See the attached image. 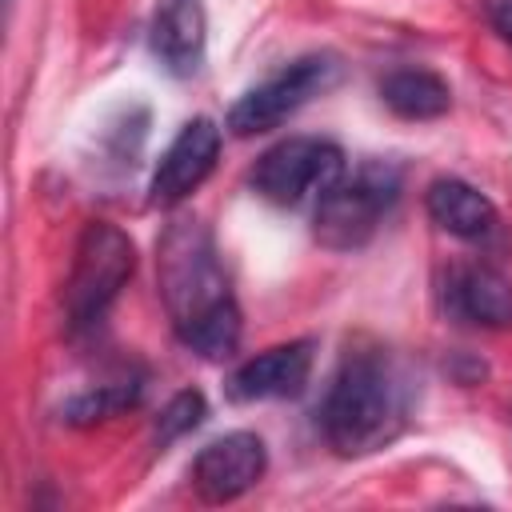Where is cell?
I'll return each instance as SVG.
<instances>
[{
    "instance_id": "cell-15",
    "label": "cell",
    "mask_w": 512,
    "mask_h": 512,
    "mask_svg": "<svg viewBox=\"0 0 512 512\" xmlns=\"http://www.w3.org/2000/svg\"><path fill=\"white\" fill-rule=\"evenodd\" d=\"M204 416H208V404H204V396H200L196 388L176 392V396L168 400V408L160 412V420H156V444H168V440H176V436L200 428Z\"/></svg>"
},
{
    "instance_id": "cell-8",
    "label": "cell",
    "mask_w": 512,
    "mask_h": 512,
    "mask_svg": "<svg viewBox=\"0 0 512 512\" xmlns=\"http://www.w3.org/2000/svg\"><path fill=\"white\" fill-rule=\"evenodd\" d=\"M268 468V448L256 432H228L204 444L192 460V488L208 504H228L244 496Z\"/></svg>"
},
{
    "instance_id": "cell-11",
    "label": "cell",
    "mask_w": 512,
    "mask_h": 512,
    "mask_svg": "<svg viewBox=\"0 0 512 512\" xmlns=\"http://www.w3.org/2000/svg\"><path fill=\"white\" fill-rule=\"evenodd\" d=\"M204 40H208L204 0H156L152 4L148 44H152V56L172 76H192L204 64Z\"/></svg>"
},
{
    "instance_id": "cell-9",
    "label": "cell",
    "mask_w": 512,
    "mask_h": 512,
    "mask_svg": "<svg viewBox=\"0 0 512 512\" xmlns=\"http://www.w3.org/2000/svg\"><path fill=\"white\" fill-rule=\"evenodd\" d=\"M312 340H288L276 344L252 360H244L232 376H228V396L236 404H252V400H288L300 396L308 376H312Z\"/></svg>"
},
{
    "instance_id": "cell-10",
    "label": "cell",
    "mask_w": 512,
    "mask_h": 512,
    "mask_svg": "<svg viewBox=\"0 0 512 512\" xmlns=\"http://www.w3.org/2000/svg\"><path fill=\"white\" fill-rule=\"evenodd\" d=\"M444 304L456 320L476 328H512V280L492 264H456L444 280Z\"/></svg>"
},
{
    "instance_id": "cell-16",
    "label": "cell",
    "mask_w": 512,
    "mask_h": 512,
    "mask_svg": "<svg viewBox=\"0 0 512 512\" xmlns=\"http://www.w3.org/2000/svg\"><path fill=\"white\" fill-rule=\"evenodd\" d=\"M480 12H484V20L512 44V0H480Z\"/></svg>"
},
{
    "instance_id": "cell-14",
    "label": "cell",
    "mask_w": 512,
    "mask_h": 512,
    "mask_svg": "<svg viewBox=\"0 0 512 512\" xmlns=\"http://www.w3.org/2000/svg\"><path fill=\"white\" fill-rule=\"evenodd\" d=\"M140 392H144V384H140L136 376L108 380V384H100L96 392H84V396L68 400V404H64V420H68V424H96V420H108V416L132 408V404L140 400Z\"/></svg>"
},
{
    "instance_id": "cell-7",
    "label": "cell",
    "mask_w": 512,
    "mask_h": 512,
    "mask_svg": "<svg viewBox=\"0 0 512 512\" xmlns=\"http://www.w3.org/2000/svg\"><path fill=\"white\" fill-rule=\"evenodd\" d=\"M216 160H220V128L208 116L188 120L172 136V144L164 148V156L152 172L148 204L152 208H176L180 200H188L212 176Z\"/></svg>"
},
{
    "instance_id": "cell-2",
    "label": "cell",
    "mask_w": 512,
    "mask_h": 512,
    "mask_svg": "<svg viewBox=\"0 0 512 512\" xmlns=\"http://www.w3.org/2000/svg\"><path fill=\"white\" fill-rule=\"evenodd\" d=\"M412 408L408 368L384 344H352L320 400V432L340 456H368L392 444Z\"/></svg>"
},
{
    "instance_id": "cell-12",
    "label": "cell",
    "mask_w": 512,
    "mask_h": 512,
    "mask_svg": "<svg viewBox=\"0 0 512 512\" xmlns=\"http://www.w3.org/2000/svg\"><path fill=\"white\" fill-rule=\"evenodd\" d=\"M424 208H428L432 224L444 228L448 236L484 240V236L496 232V204L468 180H456V176L432 180L428 196H424Z\"/></svg>"
},
{
    "instance_id": "cell-5",
    "label": "cell",
    "mask_w": 512,
    "mask_h": 512,
    "mask_svg": "<svg viewBox=\"0 0 512 512\" xmlns=\"http://www.w3.org/2000/svg\"><path fill=\"white\" fill-rule=\"evenodd\" d=\"M348 172L340 144L320 136H288L272 144L248 172V184L256 196L280 208H296L308 196H324L340 176Z\"/></svg>"
},
{
    "instance_id": "cell-3",
    "label": "cell",
    "mask_w": 512,
    "mask_h": 512,
    "mask_svg": "<svg viewBox=\"0 0 512 512\" xmlns=\"http://www.w3.org/2000/svg\"><path fill=\"white\" fill-rule=\"evenodd\" d=\"M136 272V244L128 232H120L108 220L84 224L76 252H72V272L64 284V316L72 332H92L104 324L108 308L124 292V284Z\"/></svg>"
},
{
    "instance_id": "cell-6",
    "label": "cell",
    "mask_w": 512,
    "mask_h": 512,
    "mask_svg": "<svg viewBox=\"0 0 512 512\" xmlns=\"http://www.w3.org/2000/svg\"><path fill=\"white\" fill-rule=\"evenodd\" d=\"M340 76V60L332 52H308L296 56L292 64H284L280 72H272L268 80H260L256 88H248L232 112H228V128L232 136H256V132H272L280 128L292 112H300L312 96L328 92Z\"/></svg>"
},
{
    "instance_id": "cell-13",
    "label": "cell",
    "mask_w": 512,
    "mask_h": 512,
    "mask_svg": "<svg viewBox=\"0 0 512 512\" xmlns=\"http://www.w3.org/2000/svg\"><path fill=\"white\" fill-rule=\"evenodd\" d=\"M380 100L400 120H436L452 108V88L428 68H396L380 80Z\"/></svg>"
},
{
    "instance_id": "cell-4",
    "label": "cell",
    "mask_w": 512,
    "mask_h": 512,
    "mask_svg": "<svg viewBox=\"0 0 512 512\" xmlns=\"http://www.w3.org/2000/svg\"><path fill=\"white\" fill-rule=\"evenodd\" d=\"M400 184H404V176L388 160H364L360 168L344 172L316 200V216H312L316 240L332 252L364 248L380 232L384 216L396 208Z\"/></svg>"
},
{
    "instance_id": "cell-1",
    "label": "cell",
    "mask_w": 512,
    "mask_h": 512,
    "mask_svg": "<svg viewBox=\"0 0 512 512\" xmlns=\"http://www.w3.org/2000/svg\"><path fill=\"white\" fill-rule=\"evenodd\" d=\"M156 276L180 344L204 360L232 356L240 344V308L216 240L200 216H176L164 228L156 244Z\"/></svg>"
}]
</instances>
